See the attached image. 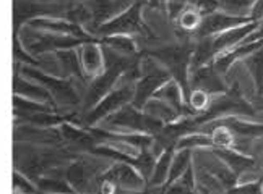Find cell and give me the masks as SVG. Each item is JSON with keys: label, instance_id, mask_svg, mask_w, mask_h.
I'll return each mask as SVG.
<instances>
[{"label": "cell", "instance_id": "obj_23", "mask_svg": "<svg viewBox=\"0 0 263 194\" xmlns=\"http://www.w3.org/2000/svg\"><path fill=\"white\" fill-rule=\"evenodd\" d=\"M99 44H103L109 49L116 50L119 54H125V55H137L140 54L137 44L132 36L127 34H114V36H104L99 40Z\"/></svg>", "mask_w": 263, "mask_h": 194}, {"label": "cell", "instance_id": "obj_8", "mask_svg": "<svg viewBox=\"0 0 263 194\" xmlns=\"http://www.w3.org/2000/svg\"><path fill=\"white\" fill-rule=\"evenodd\" d=\"M189 86H190V89L205 91V93H208L210 96L222 94L229 89L224 76L218 73L213 63L192 68L190 76H189Z\"/></svg>", "mask_w": 263, "mask_h": 194}, {"label": "cell", "instance_id": "obj_1", "mask_svg": "<svg viewBox=\"0 0 263 194\" xmlns=\"http://www.w3.org/2000/svg\"><path fill=\"white\" fill-rule=\"evenodd\" d=\"M194 49H195V39H182V42L156 47L155 50H146L145 52L156 58L169 71L171 78L177 81V84L184 91L185 100L190 93L189 76H190V60H192V54H194Z\"/></svg>", "mask_w": 263, "mask_h": 194}, {"label": "cell", "instance_id": "obj_3", "mask_svg": "<svg viewBox=\"0 0 263 194\" xmlns=\"http://www.w3.org/2000/svg\"><path fill=\"white\" fill-rule=\"evenodd\" d=\"M104 130L117 133H143V135L156 136L164 125L145 114L141 109L127 104L116 110L114 114L107 115L103 120Z\"/></svg>", "mask_w": 263, "mask_h": 194}, {"label": "cell", "instance_id": "obj_21", "mask_svg": "<svg viewBox=\"0 0 263 194\" xmlns=\"http://www.w3.org/2000/svg\"><path fill=\"white\" fill-rule=\"evenodd\" d=\"M57 58H59V62L62 63V68L67 76H75L80 81H85L86 75L82 67V60H80V55L77 54L75 49L59 50Z\"/></svg>", "mask_w": 263, "mask_h": 194}, {"label": "cell", "instance_id": "obj_25", "mask_svg": "<svg viewBox=\"0 0 263 194\" xmlns=\"http://www.w3.org/2000/svg\"><path fill=\"white\" fill-rule=\"evenodd\" d=\"M211 147H213V141H211V136L206 135V133H201V131L189 133V135L182 136L177 141V144H176V149H190V150L211 149Z\"/></svg>", "mask_w": 263, "mask_h": 194}, {"label": "cell", "instance_id": "obj_28", "mask_svg": "<svg viewBox=\"0 0 263 194\" xmlns=\"http://www.w3.org/2000/svg\"><path fill=\"white\" fill-rule=\"evenodd\" d=\"M36 188H37V191H46V192H72V191H75L65 180L64 181L57 180V178L50 180L47 177L39 178L36 181Z\"/></svg>", "mask_w": 263, "mask_h": 194}, {"label": "cell", "instance_id": "obj_27", "mask_svg": "<svg viewBox=\"0 0 263 194\" xmlns=\"http://www.w3.org/2000/svg\"><path fill=\"white\" fill-rule=\"evenodd\" d=\"M210 100H211V96L208 93H205V91L190 89L189 97H187V104H189L190 110L194 112V115H197V114H201V112H205L208 109Z\"/></svg>", "mask_w": 263, "mask_h": 194}, {"label": "cell", "instance_id": "obj_10", "mask_svg": "<svg viewBox=\"0 0 263 194\" xmlns=\"http://www.w3.org/2000/svg\"><path fill=\"white\" fill-rule=\"evenodd\" d=\"M247 21H252V19L250 18H242V16H231V15H226V13L219 12V10H216V12H211V13L203 16L198 29L194 34V39L197 40L200 37L215 36L218 33L228 31V29L239 26L242 23H247Z\"/></svg>", "mask_w": 263, "mask_h": 194}, {"label": "cell", "instance_id": "obj_31", "mask_svg": "<svg viewBox=\"0 0 263 194\" xmlns=\"http://www.w3.org/2000/svg\"><path fill=\"white\" fill-rule=\"evenodd\" d=\"M250 102H252V105L255 107L257 112H263V96L255 97V100H250Z\"/></svg>", "mask_w": 263, "mask_h": 194}, {"label": "cell", "instance_id": "obj_13", "mask_svg": "<svg viewBox=\"0 0 263 194\" xmlns=\"http://www.w3.org/2000/svg\"><path fill=\"white\" fill-rule=\"evenodd\" d=\"M155 97L164 100L166 104H169L173 109H176L180 117L194 115V112L190 110L187 100H185L184 91H182V88L177 84V81H174L173 78H171L169 81H166V83L156 91Z\"/></svg>", "mask_w": 263, "mask_h": 194}, {"label": "cell", "instance_id": "obj_20", "mask_svg": "<svg viewBox=\"0 0 263 194\" xmlns=\"http://www.w3.org/2000/svg\"><path fill=\"white\" fill-rule=\"evenodd\" d=\"M195 170V185H197V192L201 194H219V192H226L224 186L221 185L219 180L210 173L203 165L200 163H194L192 162Z\"/></svg>", "mask_w": 263, "mask_h": 194}, {"label": "cell", "instance_id": "obj_9", "mask_svg": "<svg viewBox=\"0 0 263 194\" xmlns=\"http://www.w3.org/2000/svg\"><path fill=\"white\" fill-rule=\"evenodd\" d=\"M261 47H263V37H260V39H249V37H246L239 46H236V47L226 50V52L219 54L211 63H213V67L216 68V71H218L219 75H222V76L226 78L232 67H234L236 63H240L249 54L255 52V50H258Z\"/></svg>", "mask_w": 263, "mask_h": 194}, {"label": "cell", "instance_id": "obj_16", "mask_svg": "<svg viewBox=\"0 0 263 194\" xmlns=\"http://www.w3.org/2000/svg\"><path fill=\"white\" fill-rule=\"evenodd\" d=\"M13 89H15V94L22 96V97L31 99L36 102H43V104H47L50 107L55 104L52 94H50L46 88H43L41 84L29 83V79L20 76L18 73L15 75V79H13Z\"/></svg>", "mask_w": 263, "mask_h": 194}, {"label": "cell", "instance_id": "obj_11", "mask_svg": "<svg viewBox=\"0 0 263 194\" xmlns=\"http://www.w3.org/2000/svg\"><path fill=\"white\" fill-rule=\"evenodd\" d=\"M134 2L135 0H88L85 5L89 10L91 25L96 28L120 15Z\"/></svg>", "mask_w": 263, "mask_h": 194}, {"label": "cell", "instance_id": "obj_12", "mask_svg": "<svg viewBox=\"0 0 263 194\" xmlns=\"http://www.w3.org/2000/svg\"><path fill=\"white\" fill-rule=\"evenodd\" d=\"M211 152L229 167V170L240 180V177L244 175L246 171L252 170L255 167L257 160L252 157L250 154H246L236 147H211Z\"/></svg>", "mask_w": 263, "mask_h": 194}, {"label": "cell", "instance_id": "obj_18", "mask_svg": "<svg viewBox=\"0 0 263 194\" xmlns=\"http://www.w3.org/2000/svg\"><path fill=\"white\" fill-rule=\"evenodd\" d=\"M141 110H143L145 114H148L149 117H153L155 120L161 121L163 125L173 123V121L180 118L179 112L176 109H173L169 104H166L164 100H161L155 96L146 100V104L143 105Z\"/></svg>", "mask_w": 263, "mask_h": 194}, {"label": "cell", "instance_id": "obj_2", "mask_svg": "<svg viewBox=\"0 0 263 194\" xmlns=\"http://www.w3.org/2000/svg\"><path fill=\"white\" fill-rule=\"evenodd\" d=\"M148 0H135L127 10L117 15L116 18L109 19L107 23H103L95 28L91 33L95 37H104V36H114V34H127V36H143V37H153L149 26L143 19V8L146 7Z\"/></svg>", "mask_w": 263, "mask_h": 194}, {"label": "cell", "instance_id": "obj_7", "mask_svg": "<svg viewBox=\"0 0 263 194\" xmlns=\"http://www.w3.org/2000/svg\"><path fill=\"white\" fill-rule=\"evenodd\" d=\"M18 75L29 79V81H37L39 84H41L43 88H46L49 93L52 94L54 100L60 102V104L72 105V104H77L78 102V94H77V91L70 81L60 79L57 76L46 75L44 71L34 70L31 67H23L22 71H18Z\"/></svg>", "mask_w": 263, "mask_h": 194}, {"label": "cell", "instance_id": "obj_17", "mask_svg": "<svg viewBox=\"0 0 263 194\" xmlns=\"http://www.w3.org/2000/svg\"><path fill=\"white\" fill-rule=\"evenodd\" d=\"M176 149L173 147H166L163 152L156 157L153 171H151V177L148 180L146 188H156L153 191H161V188L164 186V183L169 177V168H171V162H173Z\"/></svg>", "mask_w": 263, "mask_h": 194}, {"label": "cell", "instance_id": "obj_29", "mask_svg": "<svg viewBox=\"0 0 263 194\" xmlns=\"http://www.w3.org/2000/svg\"><path fill=\"white\" fill-rule=\"evenodd\" d=\"M229 194H261L263 192V177L254 181L240 183L237 181L229 191Z\"/></svg>", "mask_w": 263, "mask_h": 194}, {"label": "cell", "instance_id": "obj_14", "mask_svg": "<svg viewBox=\"0 0 263 194\" xmlns=\"http://www.w3.org/2000/svg\"><path fill=\"white\" fill-rule=\"evenodd\" d=\"M80 60H82V67L86 76H98L99 73L104 71V55H103V47L98 42H85L80 46L78 50Z\"/></svg>", "mask_w": 263, "mask_h": 194}, {"label": "cell", "instance_id": "obj_19", "mask_svg": "<svg viewBox=\"0 0 263 194\" xmlns=\"http://www.w3.org/2000/svg\"><path fill=\"white\" fill-rule=\"evenodd\" d=\"M240 63L247 68L252 81H254L255 97L263 96V47L249 54Z\"/></svg>", "mask_w": 263, "mask_h": 194}, {"label": "cell", "instance_id": "obj_26", "mask_svg": "<svg viewBox=\"0 0 263 194\" xmlns=\"http://www.w3.org/2000/svg\"><path fill=\"white\" fill-rule=\"evenodd\" d=\"M164 192H197V185H195V170L194 165H190L182 175L174 180L171 185L164 189Z\"/></svg>", "mask_w": 263, "mask_h": 194}, {"label": "cell", "instance_id": "obj_24", "mask_svg": "<svg viewBox=\"0 0 263 194\" xmlns=\"http://www.w3.org/2000/svg\"><path fill=\"white\" fill-rule=\"evenodd\" d=\"M218 10L231 16L250 18V12L254 8L255 0H216Z\"/></svg>", "mask_w": 263, "mask_h": 194}, {"label": "cell", "instance_id": "obj_6", "mask_svg": "<svg viewBox=\"0 0 263 194\" xmlns=\"http://www.w3.org/2000/svg\"><path fill=\"white\" fill-rule=\"evenodd\" d=\"M25 46L23 49L29 55H41L47 52H59V50L65 49H75L82 44L88 42L85 39H80L75 36H64V34H54V33H46V31H37L26 26L25 28ZM93 42V40H91Z\"/></svg>", "mask_w": 263, "mask_h": 194}, {"label": "cell", "instance_id": "obj_5", "mask_svg": "<svg viewBox=\"0 0 263 194\" xmlns=\"http://www.w3.org/2000/svg\"><path fill=\"white\" fill-rule=\"evenodd\" d=\"M101 188L103 192H140L145 191L146 180L130 163L114 162L101 175Z\"/></svg>", "mask_w": 263, "mask_h": 194}, {"label": "cell", "instance_id": "obj_4", "mask_svg": "<svg viewBox=\"0 0 263 194\" xmlns=\"http://www.w3.org/2000/svg\"><path fill=\"white\" fill-rule=\"evenodd\" d=\"M169 79V71L156 58L143 52L140 60V75L135 81L134 99L130 104L137 109H143L146 100L153 97L156 91Z\"/></svg>", "mask_w": 263, "mask_h": 194}, {"label": "cell", "instance_id": "obj_15", "mask_svg": "<svg viewBox=\"0 0 263 194\" xmlns=\"http://www.w3.org/2000/svg\"><path fill=\"white\" fill-rule=\"evenodd\" d=\"M15 141L20 142H33V144H47V146H59L64 141L62 133L46 130L41 126H23L15 130Z\"/></svg>", "mask_w": 263, "mask_h": 194}, {"label": "cell", "instance_id": "obj_33", "mask_svg": "<svg viewBox=\"0 0 263 194\" xmlns=\"http://www.w3.org/2000/svg\"><path fill=\"white\" fill-rule=\"evenodd\" d=\"M28 2H41V4H47V2H59V0H28Z\"/></svg>", "mask_w": 263, "mask_h": 194}, {"label": "cell", "instance_id": "obj_32", "mask_svg": "<svg viewBox=\"0 0 263 194\" xmlns=\"http://www.w3.org/2000/svg\"><path fill=\"white\" fill-rule=\"evenodd\" d=\"M167 0H148V4L151 7H161V5H166Z\"/></svg>", "mask_w": 263, "mask_h": 194}, {"label": "cell", "instance_id": "obj_22", "mask_svg": "<svg viewBox=\"0 0 263 194\" xmlns=\"http://www.w3.org/2000/svg\"><path fill=\"white\" fill-rule=\"evenodd\" d=\"M192 154H194V150H190V149H176L173 162H171L169 177L164 183V186L161 188V191L164 192V189L171 185V183H173L174 180H177L182 173L192 165Z\"/></svg>", "mask_w": 263, "mask_h": 194}, {"label": "cell", "instance_id": "obj_30", "mask_svg": "<svg viewBox=\"0 0 263 194\" xmlns=\"http://www.w3.org/2000/svg\"><path fill=\"white\" fill-rule=\"evenodd\" d=\"M36 186L31 185L25 175H22V173L15 171L13 173V189L15 191H22V192H36L37 189H34Z\"/></svg>", "mask_w": 263, "mask_h": 194}]
</instances>
